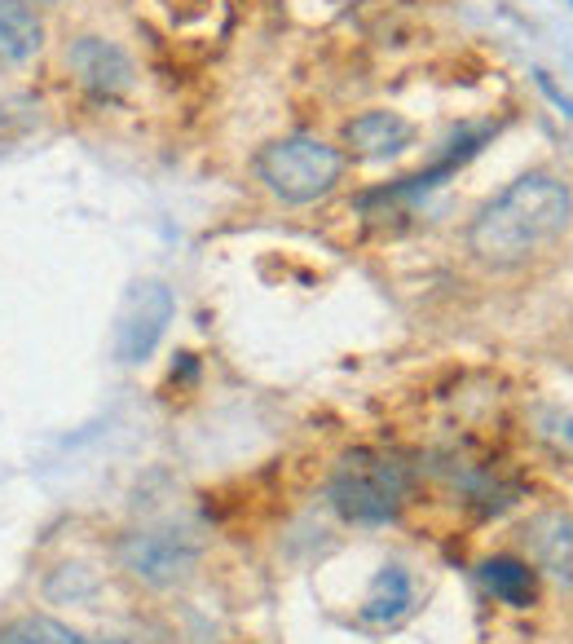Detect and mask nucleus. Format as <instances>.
I'll return each instance as SVG.
<instances>
[{
    "label": "nucleus",
    "instance_id": "3",
    "mask_svg": "<svg viewBox=\"0 0 573 644\" xmlns=\"http://www.w3.org/2000/svg\"><path fill=\"white\" fill-rule=\"evenodd\" d=\"M256 177L265 181V190L278 195L282 204H318L327 199L344 177V155L331 141L313 133L278 137L270 146H261L256 155Z\"/></svg>",
    "mask_w": 573,
    "mask_h": 644
},
{
    "label": "nucleus",
    "instance_id": "11",
    "mask_svg": "<svg viewBox=\"0 0 573 644\" xmlns=\"http://www.w3.org/2000/svg\"><path fill=\"white\" fill-rule=\"evenodd\" d=\"M476 574L485 582V591L511 610H530L539 601V570H530V561L520 556H485Z\"/></svg>",
    "mask_w": 573,
    "mask_h": 644
},
{
    "label": "nucleus",
    "instance_id": "4",
    "mask_svg": "<svg viewBox=\"0 0 573 644\" xmlns=\"http://www.w3.org/2000/svg\"><path fill=\"white\" fill-rule=\"evenodd\" d=\"M115 565L141 587L168 591L199 570V539L177 525H141V530L119 534Z\"/></svg>",
    "mask_w": 573,
    "mask_h": 644
},
{
    "label": "nucleus",
    "instance_id": "1",
    "mask_svg": "<svg viewBox=\"0 0 573 644\" xmlns=\"http://www.w3.org/2000/svg\"><path fill=\"white\" fill-rule=\"evenodd\" d=\"M569 221V186L551 172H525L507 190H499L490 204H481V212L468 226V252L494 270H507V265L530 261L556 235H565Z\"/></svg>",
    "mask_w": 573,
    "mask_h": 644
},
{
    "label": "nucleus",
    "instance_id": "8",
    "mask_svg": "<svg viewBox=\"0 0 573 644\" xmlns=\"http://www.w3.org/2000/svg\"><path fill=\"white\" fill-rule=\"evenodd\" d=\"M415 141V124L397 111H367L344 124V146L358 159H393Z\"/></svg>",
    "mask_w": 573,
    "mask_h": 644
},
{
    "label": "nucleus",
    "instance_id": "6",
    "mask_svg": "<svg viewBox=\"0 0 573 644\" xmlns=\"http://www.w3.org/2000/svg\"><path fill=\"white\" fill-rule=\"evenodd\" d=\"M67 67L93 98H124L133 89V58L101 35H80L67 49Z\"/></svg>",
    "mask_w": 573,
    "mask_h": 644
},
{
    "label": "nucleus",
    "instance_id": "5",
    "mask_svg": "<svg viewBox=\"0 0 573 644\" xmlns=\"http://www.w3.org/2000/svg\"><path fill=\"white\" fill-rule=\"evenodd\" d=\"M172 313H177V301H172V292L159 278L133 283L129 296H124V305H119V322H115V358L124 367L146 362L159 349Z\"/></svg>",
    "mask_w": 573,
    "mask_h": 644
},
{
    "label": "nucleus",
    "instance_id": "12",
    "mask_svg": "<svg viewBox=\"0 0 573 644\" xmlns=\"http://www.w3.org/2000/svg\"><path fill=\"white\" fill-rule=\"evenodd\" d=\"M0 644H89L80 631H71L67 622L27 613V618H9L0 622Z\"/></svg>",
    "mask_w": 573,
    "mask_h": 644
},
{
    "label": "nucleus",
    "instance_id": "15",
    "mask_svg": "<svg viewBox=\"0 0 573 644\" xmlns=\"http://www.w3.org/2000/svg\"><path fill=\"white\" fill-rule=\"evenodd\" d=\"M89 644H93V640H89ZM106 644H133V640H106Z\"/></svg>",
    "mask_w": 573,
    "mask_h": 644
},
{
    "label": "nucleus",
    "instance_id": "9",
    "mask_svg": "<svg viewBox=\"0 0 573 644\" xmlns=\"http://www.w3.org/2000/svg\"><path fill=\"white\" fill-rule=\"evenodd\" d=\"M44 49V23L32 0H0V67H23Z\"/></svg>",
    "mask_w": 573,
    "mask_h": 644
},
{
    "label": "nucleus",
    "instance_id": "13",
    "mask_svg": "<svg viewBox=\"0 0 573 644\" xmlns=\"http://www.w3.org/2000/svg\"><path fill=\"white\" fill-rule=\"evenodd\" d=\"M539 437L556 450V455H565L573 459V415H560V410H542V428Z\"/></svg>",
    "mask_w": 573,
    "mask_h": 644
},
{
    "label": "nucleus",
    "instance_id": "10",
    "mask_svg": "<svg viewBox=\"0 0 573 644\" xmlns=\"http://www.w3.org/2000/svg\"><path fill=\"white\" fill-rule=\"evenodd\" d=\"M410 610H415V582H410V574H406L402 565H384V570L375 574L358 618H362L367 627H393V622H402Z\"/></svg>",
    "mask_w": 573,
    "mask_h": 644
},
{
    "label": "nucleus",
    "instance_id": "7",
    "mask_svg": "<svg viewBox=\"0 0 573 644\" xmlns=\"http://www.w3.org/2000/svg\"><path fill=\"white\" fill-rule=\"evenodd\" d=\"M525 547L534 570L560 582L565 591H573V512L569 508H547L539 516L525 521Z\"/></svg>",
    "mask_w": 573,
    "mask_h": 644
},
{
    "label": "nucleus",
    "instance_id": "14",
    "mask_svg": "<svg viewBox=\"0 0 573 644\" xmlns=\"http://www.w3.org/2000/svg\"><path fill=\"white\" fill-rule=\"evenodd\" d=\"M534 80H539V89H542V93H547V98H551V102H556V106H560V111H565V115L573 120V102L565 98V93H560V89H556V80H551L547 71H534Z\"/></svg>",
    "mask_w": 573,
    "mask_h": 644
},
{
    "label": "nucleus",
    "instance_id": "2",
    "mask_svg": "<svg viewBox=\"0 0 573 644\" xmlns=\"http://www.w3.org/2000/svg\"><path fill=\"white\" fill-rule=\"evenodd\" d=\"M410 464L393 450H375V446H353L344 450L336 473L327 481V499L336 516L349 525H388L397 521L410 499Z\"/></svg>",
    "mask_w": 573,
    "mask_h": 644
}]
</instances>
